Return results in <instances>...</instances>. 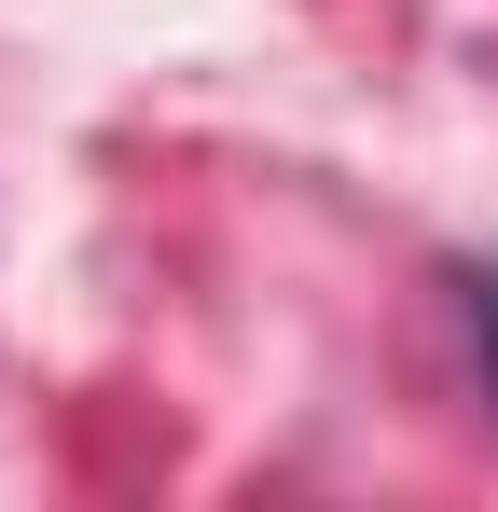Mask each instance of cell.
Wrapping results in <instances>:
<instances>
[{
  "label": "cell",
  "instance_id": "6da1fadb",
  "mask_svg": "<svg viewBox=\"0 0 498 512\" xmlns=\"http://www.w3.org/2000/svg\"><path fill=\"white\" fill-rule=\"evenodd\" d=\"M471 333H485V374H498V263L471 277Z\"/></svg>",
  "mask_w": 498,
  "mask_h": 512
}]
</instances>
